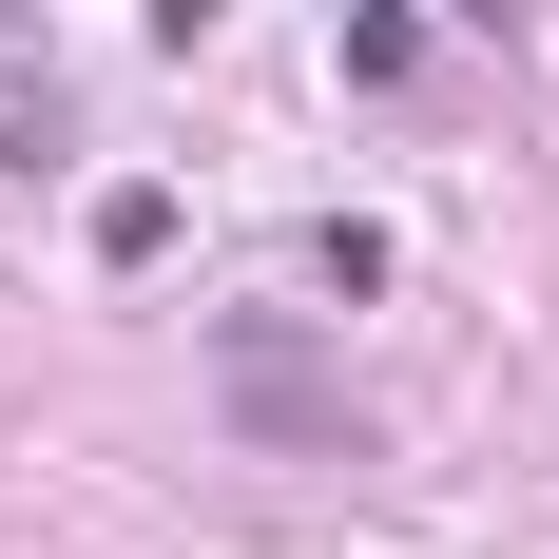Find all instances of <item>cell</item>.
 I'll return each mask as SVG.
<instances>
[{
  "label": "cell",
  "mask_w": 559,
  "mask_h": 559,
  "mask_svg": "<svg viewBox=\"0 0 559 559\" xmlns=\"http://www.w3.org/2000/svg\"><path fill=\"white\" fill-rule=\"evenodd\" d=\"M58 155V78H39V39H0V174H39Z\"/></svg>",
  "instance_id": "obj_2"
},
{
  "label": "cell",
  "mask_w": 559,
  "mask_h": 559,
  "mask_svg": "<svg viewBox=\"0 0 559 559\" xmlns=\"http://www.w3.org/2000/svg\"><path fill=\"white\" fill-rule=\"evenodd\" d=\"M213 386H231V425H251V444H367V405H347V367H329V347H309V329H271V309H231V329H213Z\"/></svg>",
  "instance_id": "obj_1"
}]
</instances>
